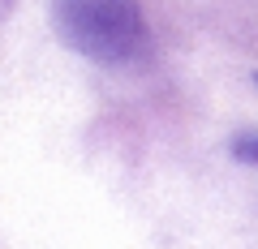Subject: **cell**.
<instances>
[{
    "instance_id": "1",
    "label": "cell",
    "mask_w": 258,
    "mask_h": 249,
    "mask_svg": "<svg viewBox=\"0 0 258 249\" xmlns=\"http://www.w3.org/2000/svg\"><path fill=\"white\" fill-rule=\"evenodd\" d=\"M60 39L95 65H142L151 56V30L138 0H52Z\"/></svg>"
},
{
    "instance_id": "2",
    "label": "cell",
    "mask_w": 258,
    "mask_h": 249,
    "mask_svg": "<svg viewBox=\"0 0 258 249\" xmlns=\"http://www.w3.org/2000/svg\"><path fill=\"white\" fill-rule=\"evenodd\" d=\"M232 155L258 168V138H237V142H232Z\"/></svg>"
}]
</instances>
